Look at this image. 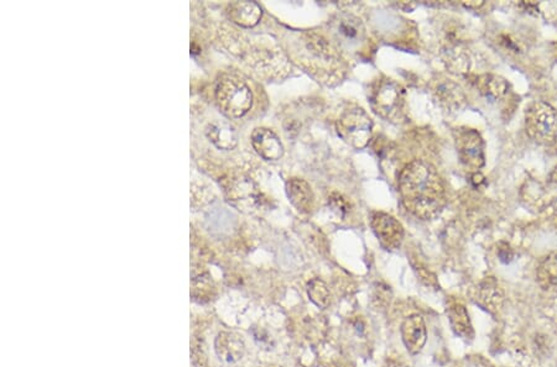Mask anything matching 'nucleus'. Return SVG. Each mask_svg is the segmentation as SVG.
Segmentation results:
<instances>
[{"mask_svg":"<svg viewBox=\"0 0 557 367\" xmlns=\"http://www.w3.org/2000/svg\"><path fill=\"white\" fill-rule=\"evenodd\" d=\"M227 14L239 27H253L259 22L263 11L254 1H235L229 4Z\"/></svg>","mask_w":557,"mask_h":367,"instance_id":"16","label":"nucleus"},{"mask_svg":"<svg viewBox=\"0 0 557 367\" xmlns=\"http://www.w3.org/2000/svg\"><path fill=\"white\" fill-rule=\"evenodd\" d=\"M498 257L499 260L504 264H509L510 261L513 260L514 257V252L510 249L509 245L507 243H500L498 246Z\"/></svg>","mask_w":557,"mask_h":367,"instance_id":"24","label":"nucleus"},{"mask_svg":"<svg viewBox=\"0 0 557 367\" xmlns=\"http://www.w3.org/2000/svg\"><path fill=\"white\" fill-rule=\"evenodd\" d=\"M446 314L453 333L465 340H472L474 329L467 308L460 302H455L447 307Z\"/></svg>","mask_w":557,"mask_h":367,"instance_id":"15","label":"nucleus"},{"mask_svg":"<svg viewBox=\"0 0 557 367\" xmlns=\"http://www.w3.org/2000/svg\"><path fill=\"white\" fill-rule=\"evenodd\" d=\"M458 157L467 170L478 172L486 164L484 141L477 130L457 128L453 131Z\"/></svg>","mask_w":557,"mask_h":367,"instance_id":"7","label":"nucleus"},{"mask_svg":"<svg viewBox=\"0 0 557 367\" xmlns=\"http://www.w3.org/2000/svg\"><path fill=\"white\" fill-rule=\"evenodd\" d=\"M371 226L379 244L385 250H398L403 244V225L392 215L383 212H373L371 214Z\"/></svg>","mask_w":557,"mask_h":367,"instance_id":"9","label":"nucleus"},{"mask_svg":"<svg viewBox=\"0 0 557 367\" xmlns=\"http://www.w3.org/2000/svg\"><path fill=\"white\" fill-rule=\"evenodd\" d=\"M334 43L343 51H353L366 41V29L361 19L352 14H341L329 24Z\"/></svg>","mask_w":557,"mask_h":367,"instance_id":"8","label":"nucleus"},{"mask_svg":"<svg viewBox=\"0 0 557 367\" xmlns=\"http://www.w3.org/2000/svg\"><path fill=\"white\" fill-rule=\"evenodd\" d=\"M300 48L305 50L300 51V64L308 72L327 82L336 78L341 80V71L343 69L340 54L327 38L316 32H306L301 36Z\"/></svg>","mask_w":557,"mask_h":367,"instance_id":"2","label":"nucleus"},{"mask_svg":"<svg viewBox=\"0 0 557 367\" xmlns=\"http://www.w3.org/2000/svg\"><path fill=\"white\" fill-rule=\"evenodd\" d=\"M308 296L310 301L312 302L317 308L326 309L331 303V292L327 285L319 280V278H312L308 283Z\"/></svg>","mask_w":557,"mask_h":367,"instance_id":"22","label":"nucleus"},{"mask_svg":"<svg viewBox=\"0 0 557 367\" xmlns=\"http://www.w3.org/2000/svg\"><path fill=\"white\" fill-rule=\"evenodd\" d=\"M551 181L555 182L557 183V167L553 170V172L551 173Z\"/></svg>","mask_w":557,"mask_h":367,"instance_id":"27","label":"nucleus"},{"mask_svg":"<svg viewBox=\"0 0 557 367\" xmlns=\"http://www.w3.org/2000/svg\"><path fill=\"white\" fill-rule=\"evenodd\" d=\"M268 367H279V366H268Z\"/></svg>","mask_w":557,"mask_h":367,"instance_id":"28","label":"nucleus"},{"mask_svg":"<svg viewBox=\"0 0 557 367\" xmlns=\"http://www.w3.org/2000/svg\"><path fill=\"white\" fill-rule=\"evenodd\" d=\"M336 128L343 141L355 149L361 150L371 141L373 122L362 108H350L342 113L336 122Z\"/></svg>","mask_w":557,"mask_h":367,"instance_id":"6","label":"nucleus"},{"mask_svg":"<svg viewBox=\"0 0 557 367\" xmlns=\"http://www.w3.org/2000/svg\"><path fill=\"white\" fill-rule=\"evenodd\" d=\"M536 281L542 291L557 293V252L545 256L536 268Z\"/></svg>","mask_w":557,"mask_h":367,"instance_id":"19","label":"nucleus"},{"mask_svg":"<svg viewBox=\"0 0 557 367\" xmlns=\"http://www.w3.org/2000/svg\"><path fill=\"white\" fill-rule=\"evenodd\" d=\"M476 87L478 92L490 101L502 99L509 89V85L505 78L490 73L478 75L476 78Z\"/></svg>","mask_w":557,"mask_h":367,"instance_id":"18","label":"nucleus"},{"mask_svg":"<svg viewBox=\"0 0 557 367\" xmlns=\"http://www.w3.org/2000/svg\"><path fill=\"white\" fill-rule=\"evenodd\" d=\"M528 136L536 144L551 146L557 141V112L545 101H536L525 113Z\"/></svg>","mask_w":557,"mask_h":367,"instance_id":"5","label":"nucleus"},{"mask_svg":"<svg viewBox=\"0 0 557 367\" xmlns=\"http://www.w3.org/2000/svg\"><path fill=\"white\" fill-rule=\"evenodd\" d=\"M373 304L377 307L378 309H385L387 305L392 302V291L390 288L383 285H378L374 293H373V298H371Z\"/></svg>","mask_w":557,"mask_h":367,"instance_id":"23","label":"nucleus"},{"mask_svg":"<svg viewBox=\"0 0 557 367\" xmlns=\"http://www.w3.org/2000/svg\"><path fill=\"white\" fill-rule=\"evenodd\" d=\"M371 109L387 122H399L404 117L405 92L403 88L389 78L374 82L369 92Z\"/></svg>","mask_w":557,"mask_h":367,"instance_id":"4","label":"nucleus"},{"mask_svg":"<svg viewBox=\"0 0 557 367\" xmlns=\"http://www.w3.org/2000/svg\"><path fill=\"white\" fill-rule=\"evenodd\" d=\"M435 94L441 106L450 112H458L466 107L467 101L465 93L461 87L452 80H445L437 85Z\"/></svg>","mask_w":557,"mask_h":367,"instance_id":"17","label":"nucleus"},{"mask_svg":"<svg viewBox=\"0 0 557 367\" xmlns=\"http://www.w3.org/2000/svg\"><path fill=\"white\" fill-rule=\"evenodd\" d=\"M477 302L489 313H497L504 304V292L494 277H486L477 289Z\"/></svg>","mask_w":557,"mask_h":367,"instance_id":"13","label":"nucleus"},{"mask_svg":"<svg viewBox=\"0 0 557 367\" xmlns=\"http://www.w3.org/2000/svg\"><path fill=\"white\" fill-rule=\"evenodd\" d=\"M252 145L256 154L264 160H280L284 154V146L280 138L270 129H255L252 134Z\"/></svg>","mask_w":557,"mask_h":367,"instance_id":"11","label":"nucleus"},{"mask_svg":"<svg viewBox=\"0 0 557 367\" xmlns=\"http://www.w3.org/2000/svg\"><path fill=\"white\" fill-rule=\"evenodd\" d=\"M216 101L224 114L231 117H245L253 104L249 85L237 75H224L216 87Z\"/></svg>","mask_w":557,"mask_h":367,"instance_id":"3","label":"nucleus"},{"mask_svg":"<svg viewBox=\"0 0 557 367\" xmlns=\"http://www.w3.org/2000/svg\"><path fill=\"white\" fill-rule=\"evenodd\" d=\"M207 136L218 149L233 150L238 144V136L233 127L226 122H213L208 125Z\"/></svg>","mask_w":557,"mask_h":367,"instance_id":"20","label":"nucleus"},{"mask_svg":"<svg viewBox=\"0 0 557 367\" xmlns=\"http://www.w3.org/2000/svg\"><path fill=\"white\" fill-rule=\"evenodd\" d=\"M443 62L447 66V69H451V72L460 73V75L468 72L469 64H471L469 56L458 45L447 46L443 50Z\"/></svg>","mask_w":557,"mask_h":367,"instance_id":"21","label":"nucleus"},{"mask_svg":"<svg viewBox=\"0 0 557 367\" xmlns=\"http://www.w3.org/2000/svg\"><path fill=\"white\" fill-rule=\"evenodd\" d=\"M399 192L405 208L422 220L436 218L447 202L442 178L426 161H413L405 166L399 177Z\"/></svg>","mask_w":557,"mask_h":367,"instance_id":"1","label":"nucleus"},{"mask_svg":"<svg viewBox=\"0 0 557 367\" xmlns=\"http://www.w3.org/2000/svg\"><path fill=\"white\" fill-rule=\"evenodd\" d=\"M462 4H463V6H466L467 9H473V10H476V9L481 8V6L484 4V1H468V3L467 1H463Z\"/></svg>","mask_w":557,"mask_h":367,"instance_id":"25","label":"nucleus"},{"mask_svg":"<svg viewBox=\"0 0 557 367\" xmlns=\"http://www.w3.org/2000/svg\"><path fill=\"white\" fill-rule=\"evenodd\" d=\"M404 345L411 355H418L427 341V329L425 320L419 314L406 317L400 326Z\"/></svg>","mask_w":557,"mask_h":367,"instance_id":"10","label":"nucleus"},{"mask_svg":"<svg viewBox=\"0 0 557 367\" xmlns=\"http://www.w3.org/2000/svg\"><path fill=\"white\" fill-rule=\"evenodd\" d=\"M287 197L292 206L303 213L312 210L315 196L308 182L301 178H291L287 183Z\"/></svg>","mask_w":557,"mask_h":367,"instance_id":"14","label":"nucleus"},{"mask_svg":"<svg viewBox=\"0 0 557 367\" xmlns=\"http://www.w3.org/2000/svg\"><path fill=\"white\" fill-rule=\"evenodd\" d=\"M214 352L222 361L233 364L245 357V340L233 331H221L214 339Z\"/></svg>","mask_w":557,"mask_h":367,"instance_id":"12","label":"nucleus"},{"mask_svg":"<svg viewBox=\"0 0 557 367\" xmlns=\"http://www.w3.org/2000/svg\"><path fill=\"white\" fill-rule=\"evenodd\" d=\"M472 182L474 186H479L481 183L484 182V177H483L482 173H479V172H474V175L472 177Z\"/></svg>","mask_w":557,"mask_h":367,"instance_id":"26","label":"nucleus"}]
</instances>
